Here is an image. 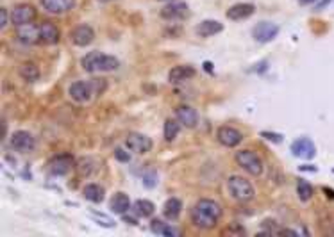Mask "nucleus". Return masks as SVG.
Masks as SVG:
<instances>
[{"instance_id": "1", "label": "nucleus", "mask_w": 334, "mask_h": 237, "mask_svg": "<svg viewBox=\"0 0 334 237\" xmlns=\"http://www.w3.org/2000/svg\"><path fill=\"white\" fill-rule=\"evenodd\" d=\"M220 216H222V207L218 201L211 200V198H200L192 209V221L200 230L214 228Z\"/></svg>"}, {"instance_id": "2", "label": "nucleus", "mask_w": 334, "mask_h": 237, "mask_svg": "<svg viewBox=\"0 0 334 237\" xmlns=\"http://www.w3.org/2000/svg\"><path fill=\"white\" fill-rule=\"evenodd\" d=\"M80 66L88 73H106L118 70L120 61L115 55H107L102 52H89L80 59Z\"/></svg>"}, {"instance_id": "3", "label": "nucleus", "mask_w": 334, "mask_h": 237, "mask_svg": "<svg viewBox=\"0 0 334 237\" xmlns=\"http://www.w3.org/2000/svg\"><path fill=\"white\" fill-rule=\"evenodd\" d=\"M106 88V82L102 79H91V81H77L70 86V93L71 100H75L79 103H84L89 102V100L93 98L95 95H98L100 91Z\"/></svg>"}, {"instance_id": "4", "label": "nucleus", "mask_w": 334, "mask_h": 237, "mask_svg": "<svg viewBox=\"0 0 334 237\" xmlns=\"http://www.w3.org/2000/svg\"><path fill=\"white\" fill-rule=\"evenodd\" d=\"M227 188L231 196L238 201H250L256 194V189L252 186V182L243 179V177H238V175H234V177H231L227 180Z\"/></svg>"}, {"instance_id": "5", "label": "nucleus", "mask_w": 334, "mask_h": 237, "mask_svg": "<svg viewBox=\"0 0 334 237\" xmlns=\"http://www.w3.org/2000/svg\"><path fill=\"white\" fill-rule=\"evenodd\" d=\"M236 162L240 168L247 171L249 175H254V177H259L263 173V161L258 157V153L252 152V150H240L236 153Z\"/></svg>"}, {"instance_id": "6", "label": "nucleus", "mask_w": 334, "mask_h": 237, "mask_svg": "<svg viewBox=\"0 0 334 237\" xmlns=\"http://www.w3.org/2000/svg\"><path fill=\"white\" fill-rule=\"evenodd\" d=\"M277 34H279V27L272 22H259L252 29V38L258 43H270L273 38H277Z\"/></svg>"}, {"instance_id": "7", "label": "nucleus", "mask_w": 334, "mask_h": 237, "mask_svg": "<svg viewBox=\"0 0 334 237\" xmlns=\"http://www.w3.org/2000/svg\"><path fill=\"white\" fill-rule=\"evenodd\" d=\"M49 171L54 175H67L68 171L75 166V159L68 153H59V155H54L49 161Z\"/></svg>"}, {"instance_id": "8", "label": "nucleus", "mask_w": 334, "mask_h": 237, "mask_svg": "<svg viewBox=\"0 0 334 237\" xmlns=\"http://www.w3.org/2000/svg\"><path fill=\"white\" fill-rule=\"evenodd\" d=\"M9 18H11L13 25L22 27V25H27V23H31L32 20L36 18V9L29 4H20L11 11V16H9Z\"/></svg>"}, {"instance_id": "9", "label": "nucleus", "mask_w": 334, "mask_h": 237, "mask_svg": "<svg viewBox=\"0 0 334 237\" xmlns=\"http://www.w3.org/2000/svg\"><path fill=\"white\" fill-rule=\"evenodd\" d=\"M291 152H293L295 157H299V159H313V157L317 155V146L313 143L309 138H299L297 141L291 143Z\"/></svg>"}, {"instance_id": "10", "label": "nucleus", "mask_w": 334, "mask_h": 237, "mask_svg": "<svg viewBox=\"0 0 334 237\" xmlns=\"http://www.w3.org/2000/svg\"><path fill=\"white\" fill-rule=\"evenodd\" d=\"M125 144L134 153H147L152 148V139L147 138L145 134H139V132H133V134L127 136Z\"/></svg>"}, {"instance_id": "11", "label": "nucleus", "mask_w": 334, "mask_h": 237, "mask_svg": "<svg viewBox=\"0 0 334 237\" xmlns=\"http://www.w3.org/2000/svg\"><path fill=\"white\" fill-rule=\"evenodd\" d=\"M71 43L75 47H88L91 41L95 40V31L89 25L82 23V25H77V27L71 29L70 32Z\"/></svg>"}, {"instance_id": "12", "label": "nucleus", "mask_w": 334, "mask_h": 237, "mask_svg": "<svg viewBox=\"0 0 334 237\" xmlns=\"http://www.w3.org/2000/svg\"><path fill=\"white\" fill-rule=\"evenodd\" d=\"M161 16L165 20H184L190 16V7H188V4H184V2H177V0H174V2H170L166 7H163V11H161Z\"/></svg>"}, {"instance_id": "13", "label": "nucleus", "mask_w": 334, "mask_h": 237, "mask_svg": "<svg viewBox=\"0 0 334 237\" xmlns=\"http://www.w3.org/2000/svg\"><path fill=\"white\" fill-rule=\"evenodd\" d=\"M11 146L20 153L31 152L32 148H34V138H32V134L27 132V130H16V132L11 136Z\"/></svg>"}, {"instance_id": "14", "label": "nucleus", "mask_w": 334, "mask_h": 237, "mask_svg": "<svg viewBox=\"0 0 334 237\" xmlns=\"http://www.w3.org/2000/svg\"><path fill=\"white\" fill-rule=\"evenodd\" d=\"M216 138L218 141L223 144V146H229V148H234L243 141V136L238 129L234 127H220L218 132H216Z\"/></svg>"}, {"instance_id": "15", "label": "nucleus", "mask_w": 334, "mask_h": 237, "mask_svg": "<svg viewBox=\"0 0 334 237\" xmlns=\"http://www.w3.org/2000/svg\"><path fill=\"white\" fill-rule=\"evenodd\" d=\"M61 40V32L52 22L40 23V41L43 45H56Z\"/></svg>"}, {"instance_id": "16", "label": "nucleus", "mask_w": 334, "mask_h": 237, "mask_svg": "<svg viewBox=\"0 0 334 237\" xmlns=\"http://www.w3.org/2000/svg\"><path fill=\"white\" fill-rule=\"evenodd\" d=\"M195 77V68L190 64H181V66H174L168 73V81L172 84H183L188 82L190 79Z\"/></svg>"}, {"instance_id": "17", "label": "nucleus", "mask_w": 334, "mask_h": 237, "mask_svg": "<svg viewBox=\"0 0 334 237\" xmlns=\"http://www.w3.org/2000/svg\"><path fill=\"white\" fill-rule=\"evenodd\" d=\"M175 116H177L179 123H183L188 129H193L199 123V112L192 107V105H179L175 109Z\"/></svg>"}, {"instance_id": "18", "label": "nucleus", "mask_w": 334, "mask_h": 237, "mask_svg": "<svg viewBox=\"0 0 334 237\" xmlns=\"http://www.w3.org/2000/svg\"><path fill=\"white\" fill-rule=\"evenodd\" d=\"M43 9L52 14H63L75 5V0H40Z\"/></svg>"}, {"instance_id": "19", "label": "nucleus", "mask_w": 334, "mask_h": 237, "mask_svg": "<svg viewBox=\"0 0 334 237\" xmlns=\"http://www.w3.org/2000/svg\"><path fill=\"white\" fill-rule=\"evenodd\" d=\"M254 11H256V7L252 4H234V5H231L227 9V18L229 20H234V22H240V20H247V18H250L252 14H254Z\"/></svg>"}, {"instance_id": "20", "label": "nucleus", "mask_w": 334, "mask_h": 237, "mask_svg": "<svg viewBox=\"0 0 334 237\" xmlns=\"http://www.w3.org/2000/svg\"><path fill=\"white\" fill-rule=\"evenodd\" d=\"M223 31V25L216 20H204L197 25V34L200 38H211Z\"/></svg>"}, {"instance_id": "21", "label": "nucleus", "mask_w": 334, "mask_h": 237, "mask_svg": "<svg viewBox=\"0 0 334 237\" xmlns=\"http://www.w3.org/2000/svg\"><path fill=\"white\" fill-rule=\"evenodd\" d=\"M109 209L115 212V214H122L124 216L127 210L131 209V200L125 192H116L113 194L111 201H109Z\"/></svg>"}, {"instance_id": "22", "label": "nucleus", "mask_w": 334, "mask_h": 237, "mask_svg": "<svg viewBox=\"0 0 334 237\" xmlns=\"http://www.w3.org/2000/svg\"><path fill=\"white\" fill-rule=\"evenodd\" d=\"M18 40L27 43V45L38 43V41H40V27H34L31 23L18 27Z\"/></svg>"}, {"instance_id": "23", "label": "nucleus", "mask_w": 334, "mask_h": 237, "mask_svg": "<svg viewBox=\"0 0 334 237\" xmlns=\"http://www.w3.org/2000/svg\"><path fill=\"white\" fill-rule=\"evenodd\" d=\"M150 230L157 236H163V237H179L181 236V230L175 227H170L166 225L163 219H154L150 223Z\"/></svg>"}, {"instance_id": "24", "label": "nucleus", "mask_w": 334, "mask_h": 237, "mask_svg": "<svg viewBox=\"0 0 334 237\" xmlns=\"http://www.w3.org/2000/svg\"><path fill=\"white\" fill-rule=\"evenodd\" d=\"M82 194H84L86 200L91 201V203H100V201L104 200V196H106V191H104L102 186L91 182V184H88V186H84Z\"/></svg>"}, {"instance_id": "25", "label": "nucleus", "mask_w": 334, "mask_h": 237, "mask_svg": "<svg viewBox=\"0 0 334 237\" xmlns=\"http://www.w3.org/2000/svg\"><path fill=\"white\" fill-rule=\"evenodd\" d=\"M181 210H183V201L179 200V198H168L165 207H163V214L168 219H177Z\"/></svg>"}, {"instance_id": "26", "label": "nucleus", "mask_w": 334, "mask_h": 237, "mask_svg": "<svg viewBox=\"0 0 334 237\" xmlns=\"http://www.w3.org/2000/svg\"><path fill=\"white\" fill-rule=\"evenodd\" d=\"M18 73H20V77H22L23 81L27 82H34L40 79V68L36 66L34 63H25L20 66V70H18Z\"/></svg>"}, {"instance_id": "27", "label": "nucleus", "mask_w": 334, "mask_h": 237, "mask_svg": "<svg viewBox=\"0 0 334 237\" xmlns=\"http://www.w3.org/2000/svg\"><path fill=\"white\" fill-rule=\"evenodd\" d=\"M154 210H156V205L152 203L150 200H136L134 201V212L141 218H148V216L154 214Z\"/></svg>"}, {"instance_id": "28", "label": "nucleus", "mask_w": 334, "mask_h": 237, "mask_svg": "<svg viewBox=\"0 0 334 237\" xmlns=\"http://www.w3.org/2000/svg\"><path fill=\"white\" fill-rule=\"evenodd\" d=\"M179 132H181V125H179V120H166L165 121V139L168 141V143H172L175 138L179 136Z\"/></svg>"}, {"instance_id": "29", "label": "nucleus", "mask_w": 334, "mask_h": 237, "mask_svg": "<svg viewBox=\"0 0 334 237\" xmlns=\"http://www.w3.org/2000/svg\"><path fill=\"white\" fill-rule=\"evenodd\" d=\"M297 194H299V198L302 201L311 200V196H313V186L309 182H306V180H299V182H297Z\"/></svg>"}, {"instance_id": "30", "label": "nucleus", "mask_w": 334, "mask_h": 237, "mask_svg": "<svg viewBox=\"0 0 334 237\" xmlns=\"http://www.w3.org/2000/svg\"><path fill=\"white\" fill-rule=\"evenodd\" d=\"M115 157H116V161H120V162H129L131 161V155L125 152L124 148H116V150H115Z\"/></svg>"}, {"instance_id": "31", "label": "nucleus", "mask_w": 334, "mask_h": 237, "mask_svg": "<svg viewBox=\"0 0 334 237\" xmlns=\"http://www.w3.org/2000/svg\"><path fill=\"white\" fill-rule=\"evenodd\" d=\"M261 138H267V139H270L272 143H281L282 141V136L281 134H273V132H261Z\"/></svg>"}, {"instance_id": "32", "label": "nucleus", "mask_w": 334, "mask_h": 237, "mask_svg": "<svg viewBox=\"0 0 334 237\" xmlns=\"http://www.w3.org/2000/svg\"><path fill=\"white\" fill-rule=\"evenodd\" d=\"M93 216L100 219V225H104V227H115V221H113V219H109L107 216H100V214H93Z\"/></svg>"}, {"instance_id": "33", "label": "nucleus", "mask_w": 334, "mask_h": 237, "mask_svg": "<svg viewBox=\"0 0 334 237\" xmlns=\"http://www.w3.org/2000/svg\"><path fill=\"white\" fill-rule=\"evenodd\" d=\"M7 25V11L5 7H0V29H5Z\"/></svg>"}, {"instance_id": "34", "label": "nucleus", "mask_w": 334, "mask_h": 237, "mask_svg": "<svg viewBox=\"0 0 334 237\" xmlns=\"http://www.w3.org/2000/svg\"><path fill=\"white\" fill-rule=\"evenodd\" d=\"M124 219H125V221H127V223H129V225H136V223H138V219H136V218H131V216H127V212H125V214H124Z\"/></svg>"}, {"instance_id": "35", "label": "nucleus", "mask_w": 334, "mask_h": 237, "mask_svg": "<svg viewBox=\"0 0 334 237\" xmlns=\"http://www.w3.org/2000/svg\"><path fill=\"white\" fill-rule=\"evenodd\" d=\"M324 191L327 192V196H329V198H334V191H331L329 188H324Z\"/></svg>"}, {"instance_id": "36", "label": "nucleus", "mask_w": 334, "mask_h": 237, "mask_svg": "<svg viewBox=\"0 0 334 237\" xmlns=\"http://www.w3.org/2000/svg\"><path fill=\"white\" fill-rule=\"evenodd\" d=\"M300 4H311V2H315V0H299Z\"/></svg>"}, {"instance_id": "37", "label": "nucleus", "mask_w": 334, "mask_h": 237, "mask_svg": "<svg viewBox=\"0 0 334 237\" xmlns=\"http://www.w3.org/2000/svg\"><path fill=\"white\" fill-rule=\"evenodd\" d=\"M159 2H174V0H159Z\"/></svg>"}]
</instances>
